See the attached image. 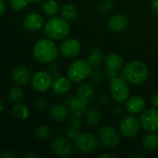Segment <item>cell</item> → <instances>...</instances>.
Returning <instances> with one entry per match:
<instances>
[{
	"label": "cell",
	"mask_w": 158,
	"mask_h": 158,
	"mask_svg": "<svg viewBox=\"0 0 158 158\" xmlns=\"http://www.w3.org/2000/svg\"><path fill=\"white\" fill-rule=\"evenodd\" d=\"M23 25L28 31H36L44 27V19L39 13H30L25 16L23 19Z\"/></svg>",
	"instance_id": "obj_16"
},
{
	"label": "cell",
	"mask_w": 158,
	"mask_h": 158,
	"mask_svg": "<svg viewBox=\"0 0 158 158\" xmlns=\"http://www.w3.org/2000/svg\"><path fill=\"white\" fill-rule=\"evenodd\" d=\"M53 131L50 126L47 125H40L34 131V135L39 140H47L52 136Z\"/></svg>",
	"instance_id": "obj_28"
},
{
	"label": "cell",
	"mask_w": 158,
	"mask_h": 158,
	"mask_svg": "<svg viewBox=\"0 0 158 158\" xmlns=\"http://www.w3.org/2000/svg\"><path fill=\"white\" fill-rule=\"evenodd\" d=\"M11 112H12L13 116L17 119H19V120L26 119L30 115V110H29L28 106L23 104H18V105L14 106Z\"/></svg>",
	"instance_id": "obj_26"
},
{
	"label": "cell",
	"mask_w": 158,
	"mask_h": 158,
	"mask_svg": "<svg viewBox=\"0 0 158 158\" xmlns=\"http://www.w3.org/2000/svg\"><path fill=\"white\" fill-rule=\"evenodd\" d=\"M124 64V59L118 54L110 53L105 57V66L107 70L119 71L122 69Z\"/></svg>",
	"instance_id": "obj_21"
},
{
	"label": "cell",
	"mask_w": 158,
	"mask_h": 158,
	"mask_svg": "<svg viewBox=\"0 0 158 158\" xmlns=\"http://www.w3.org/2000/svg\"><path fill=\"white\" fill-rule=\"evenodd\" d=\"M14 153L11 150H5L0 154V157L2 158H11L14 157Z\"/></svg>",
	"instance_id": "obj_38"
},
{
	"label": "cell",
	"mask_w": 158,
	"mask_h": 158,
	"mask_svg": "<svg viewBox=\"0 0 158 158\" xmlns=\"http://www.w3.org/2000/svg\"><path fill=\"white\" fill-rule=\"evenodd\" d=\"M40 156V155L39 154H37V153H35V152H31V153H29V154H27L26 156H25V157L26 158H36V157H39Z\"/></svg>",
	"instance_id": "obj_42"
},
{
	"label": "cell",
	"mask_w": 158,
	"mask_h": 158,
	"mask_svg": "<svg viewBox=\"0 0 158 158\" xmlns=\"http://www.w3.org/2000/svg\"><path fill=\"white\" fill-rule=\"evenodd\" d=\"M85 121L90 127H96L99 125L102 119L101 112L95 107H90L85 113Z\"/></svg>",
	"instance_id": "obj_22"
},
{
	"label": "cell",
	"mask_w": 158,
	"mask_h": 158,
	"mask_svg": "<svg viewBox=\"0 0 158 158\" xmlns=\"http://www.w3.org/2000/svg\"><path fill=\"white\" fill-rule=\"evenodd\" d=\"M44 0H29L30 3H32V4H39V3H42Z\"/></svg>",
	"instance_id": "obj_43"
},
{
	"label": "cell",
	"mask_w": 158,
	"mask_h": 158,
	"mask_svg": "<svg viewBox=\"0 0 158 158\" xmlns=\"http://www.w3.org/2000/svg\"><path fill=\"white\" fill-rule=\"evenodd\" d=\"M143 146L146 151L155 152L158 149V134L156 132H149L143 139Z\"/></svg>",
	"instance_id": "obj_23"
},
{
	"label": "cell",
	"mask_w": 158,
	"mask_h": 158,
	"mask_svg": "<svg viewBox=\"0 0 158 158\" xmlns=\"http://www.w3.org/2000/svg\"><path fill=\"white\" fill-rule=\"evenodd\" d=\"M60 13H61V17L67 21H73L76 19L78 16V10L76 6L71 4L64 5L60 10Z\"/></svg>",
	"instance_id": "obj_25"
},
{
	"label": "cell",
	"mask_w": 158,
	"mask_h": 158,
	"mask_svg": "<svg viewBox=\"0 0 158 158\" xmlns=\"http://www.w3.org/2000/svg\"><path fill=\"white\" fill-rule=\"evenodd\" d=\"M149 76V69L146 64L141 60H132L123 66L121 77L132 85L143 84Z\"/></svg>",
	"instance_id": "obj_1"
},
{
	"label": "cell",
	"mask_w": 158,
	"mask_h": 158,
	"mask_svg": "<svg viewBox=\"0 0 158 158\" xmlns=\"http://www.w3.org/2000/svg\"><path fill=\"white\" fill-rule=\"evenodd\" d=\"M129 18L124 14H117L112 16L108 22L107 26L109 30L113 32H121L129 26Z\"/></svg>",
	"instance_id": "obj_17"
},
{
	"label": "cell",
	"mask_w": 158,
	"mask_h": 158,
	"mask_svg": "<svg viewBox=\"0 0 158 158\" xmlns=\"http://www.w3.org/2000/svg\"><path fill=\"white\" fill-rule=\"evenodd\" d=\"M66 134H67V137H68L69 139H70V140H75L76 137L79 135V131L76 130V129H74V128L69 127V128L67 130Z\"/></svg>",
	"instance_id": "obj_35"
},
{
	"label": "cell",
	"mask_w": 158,
	"mask_h": 158,
	"mask_svg": "<svg viewBox=\"0 0 158 158\" xmlns=\"http://www.w3.org/2000/svg\"><path fill=\"white\" fill-rule=\"evenodd\" d=\"M150 6H151L153 13L158 16V0H151Z\"/></svg>",
	"instance_id": "obj_37"
},
{
	"label": "cell",
	"mask_w": 158,
	"mask_h": 158,
	"mask_svg": "<svg viewBox=\"0 0 158 158\" xmlns=\"http://www.w3.org/2000/svg\"><path fill=\"white\" fill-rule=\"evenodd\" d=\"M34 58L43 64L54 62L58 55L56 44L51 39H40L37 41L32 49Z\"/></svg>",
	"instance_id": "obj_2"
},
{
	"label": "cell",
	"mask_w": 158,
	"mask_h": 158,
	"mask_svg": "<svg viewBox=\"0 0 158 158\" xmlns=\"http://www.w3.org/2000/svg\"><path fill=\"white\" fill-rule=\"evenodd\" d=\"M69 31L70 27L63 18L51 17L44 24V33L51 40H64L69 34Z\"/></svg>",
	"instance_id": "obj_3"
},
{
	"label": "cell",
	"mask_w": 158,
	"mask_h": 158,
	"mask_svg": "<svg viewBox=\"0 0 158 158\" xmlns=\"http://www.w3.org/2000/svg\"><path fill=\"white\" fill-rule=\"evenodd\" d=\"M30 79H31L30 71L24 66L17 67L12 72V80L19 86H23V85L27 84L29 82Z\"/></svg>",
	"instance_id": "obj_18"
},
{
	"label": "cell",
	"mask_w": 158,
	"mask_h": 158,
	"mask_svg": "<svg viewBox=\"0 0 158 158\" xmlns=\"http://www.w3.org/2000/svg\"><path fill=\"white\" fill-rule=\"evenodd\" d=\"M145 106H146L145 99L139 95L129 98L125 104L126 111L131 115L142 114V112L145 109Z\"/></svg>",
	"instance_id": "obj_15"
},
{
	"label": "cell",
	"mask_w": 158,
	"mask_h": 158,
	"mask_svg": "<svg viewBox=\"0 0 158 158\" xmlns=\"http://www.w3.org/2000/svg\"><path fill=\"white\" fill-rule=\"evenodd\" d=\"M66 106H68L71 111V113L74 116H79L82 117L85 115L88 107L87 104H85L83 101H81L78 96H73V95H69L65 99Z\"/></svg>",
	"instance_id": "obj_14"
},
{
	"label": "cell",
	"mask_w": 158,
	"mask_h": 158,
	"mask_svg": "<svg viewBox=\"0 0 158 158\" xmlns=\"http://www.w3.org/2000/svg\"><path fill=\"white\" fill-rule=\"evenodd\" d=\"M60 53L67 58H74L78 56L81 51V43L74 38H65L59 47Z\"/></svg>",
	"instance_id": "obj_11"
},
{
	"label": "cell",
	"mask_w": 158,
	"mask_h": 158,
	"mask_svg": "<svg viewBox=\"0 0 158 158\" xmlns=\"http://www.w3.org/2000/svg\"><path fill=\"white\" fill-rule=\"evenodd\" d=\"M99 144L98 137L93 133L83 132L79 133V135L74 140V146L81 154H92L94 153Z\"/></svg>",
	"instance_id": "obj_5"
},
{
	"label": "cell",
	"mask_w": 158,
	"mask_h": 158,
	"mask_svg": "<svg viewBox=\"0 0 158 158\" xmlns=\"http://www.w3.org/2000/svg\"><path fill=\"white\" fill-rule=\"evenodd\" d=\"M34 107H35V109L38 110V111L45 110L46 107H47V102H46L44 99L40 98V99H38V100L35 101V103H34Z\"/></svg>",
	"instance_id": "obj_34"
},
{
	"label": "cell",
	"mask_w": 158,
	"mask_h": 158,
	"mask_svg": "<svg viewBox=\"0 0 158 158\" xmlns=\"http://www.w3.org/2000/svg\"><path fill=\"white\" fill-rule=\"evenodd\" d=\"M93 67L87 60L78 59L68 69V78L72 82H81L91 76Z\"/></svg>",
	"instance_id": "obj_4"
},
{
	"label": "cell",
	"mask_w": 158,
	"mask_h": 158,
	"mask_svg": "<svg viewBox=\"0 0 158 158\" xmlns=\"http://www.w3.org/2000/svg\"><path fill=\"white\" fill-rule=\"evenodd\" d=\"M99 142L107 148H114L120 143V134L112 126H103L97 134Z\"/></svg>",
	"instance_id": "obj_7"
},
{
	"label": "cell",
	"mask_w": 158,
	"mask_h": 158,
	"mask_svg": "<svg viewBox=\"0 0 158 158\" xmlns=\"http://www.w3.org/2000/svg\"><path fill=\"white\" fill-rule=\"evenodd\" d=\"M47 73L51 76V78L53 79V81L56 80V78L60 77V69H59V67L56 64L53 63V62L49 63V65L47 67Z\"/></svg>",
	"instance_id": "obj_31"
},
{
	"label": "cell",
	"mask_w": 158,
	"mask_h": 158,
	"mask_svg": "<svg viewBox=\"0 0 158 158\" xmlns=\"http://www.w3.org/2000/svg\"><path fill=\"white\" fill-rule=\"evenodd\" d=\"M69 126L71 127V128H74L78 131H80L82 126H83V120L81 118V117H79V116H74L69 119Z\"/></svg>",
	"instance_id": "obj_32"
},
{
	"label": "cell",
	"mask_w": 158,
	"mask_h": 158,
	"mask_svg": "<svg viewBox=\"0 0 158 158\" xmlns=\"http://www.w3.org/2000/svg\"><path fill=\"white\" fill-rule=\"evenodd\" d=\"M3 111H4V105H3L2 101H0V115L3 113Z\"/></svg>",
	"instance_id": "obj_44"
},
{
	"label": "cell",
	"mask_w": 158,
	"mask_h": 158,
	"mask_svg": "<svg viewBox=\"0 0 158 158\" xmlns=\"http://www.w3.org/2000/svg\"><path fill=\"white\" fill-rule=\"evenodd\" d=\"M29 0H9V5L14 10H21L29 4Z\"/></svg>",
	"instance_id": "obj_33"
},
{
	"label": "cell",
	"mask_w": 158,
	"mask_h": 158,
	"mask_svg": "<svg viewBox=\"0 0 158 158\" xmlns=\"http://www.w3.org/2000/svg\"><path fill=\"white\" fill-rule=\"evenodd\" d=\"M118 71L107 70L106 75H107V77H108V79H109L110 81H113V80H115L116 78H118Z\"/></svg>",
	"instance_id": "obj_39"
},
{
	"label": "cell",
	"mask_w": 158,
	"mask_h": 158,
	"mask_svg": "<svg viewBox=\"0 0 158 158\" xmlns=\"http://www.w3.org/2000/svg\"><path fill=\"white\" fill-rule=\"evenodd\" d=\"M52 89L56 95H62L69 92L71 89V81L66 77H58L53 81Z\"/></svg>",
	"instance_id": "obj_20"
},
{
	"label": "cell",
	"mask_w": 158,
	"mask_h": 158,
	"mask_svg": "<svg viewBox=\"0 0 158 158\" xmlns=\"http://www.w3.org/2000/svg\"><path fill=\"white\" fill-rule=\"evenodd\" d=\"M92 81L95 83H99L103 80V74L101 71H92Z\"/></svg>",
	"instance_id": "obj_36"
},
{
	"label": "cell",
	"mask_w": 158,
	"mask_h": 158,
	"mask_svg": "<svg viewBox=\"0 0 158 158\" xmlns=\"http://www.w3.org/2000/svg\"><path fill=\"white\" fill-rule=\"evenodd\" d=\"M31 86L36 92L44 93L52 88L53 79L45 71H37L31 77Z\"/></svg>",
	"instance_id": "obj_10"
},
{
	"label": "cell",
	"mask_w": 158,
	"mask_h": 158,
	"mask_svg": "<svg viewBox=\"0 0 158 158\" xmlns=\"http://www.w3.org/2000/svg\"><path fill=\"white\" fill-rule=\"evenodd\" d=\"M141 125L147 132L158 131V108L150 107L144 109L141 115Z\"/></svg>",
	"instance_id": "obj_9"
},
{
	"label": "cell",
	"mask_w": 158,
	"mask_h": 158,
	"mask_svg": "<svg viewBox=\"0 0 158 158\" xmlns=\"http://www.w3.org/2000/svg\"><path fill=\"white\" fill-rule=\"evenodd\" d=\"M103 157L109 158L110 157V156H109V155H107V154H103V155H100V156H99V158H103Z\"/></svg>",
	"instance_id": "obj_45"
},
{
	"label": "cell",
	"mask_w": 158,
	"mask_h": 158,
	"mask_svg": "<svg viewBox=\"0 0 158 158\" xmlns=\"http://www.w3.org/2000/svg\"><path fill=\"white\" fill-rule=\"evenodd\" d=\"M114 3L112 0H103L98 6V11L103 15H106L112 11Z\"/></svg>",
	"instance_id": "obj_30"
},
{
	"label": "cell",
	"mask_w": 158,
	"mask_h": 158,
	"mask_svg": "<svg viewBox=\"0 0 158 158\" xmlns=\"http://www.w3.org/2000/svg\"><path fill=\"white\" fill-rule=\"evenodd\" d=\"M50 117L56 122H63L65 121L69 115V110L68 106L62 104H56L50 108Z\"/></svg>",
	"instance_id": "obj_19"
},
{
	"label": "cell",
	"mask_w": 158,
	"mask_h": 158,
	"mask_svg": "<svg viewBox=\"0 0 158 158\" xmlns=\"http://www.w3.org/2000/svg\"><path fill=\"white\" fill-rule=\"evenodd\" d=\"M141 121L134 115L125 117L119 123V132L124 138H134L141 131Z\"/></svg>",
	"instance_id": "obj_8"
},
{
	"label": "cell",
	"mask_w": 158,
	"mask_h": 158,
	"mask_svg": "<svg viewBox=\"0 0 158 158\" xmlns=\"http://www.w3.org/2000/svg\"><path fill=\"white\" fill-rule=\"evenodd\" d=\"M8 97H9V100L11 102L19 103L24 98V93H23L22 89L19 87V85L14 86L10 89V91L8 93Z\"/></svg>",
	"instance_id": "obj_29"
},
{
	"label": "cell",
	"mask_w": 158,
	"mask_h": 158,
	"mask_svg": "<svg viewBox=\"0 0 158 158\" xmlns=\"http://www.w3.org/2000/svg\"><path fill=\"white\" fill-rule=\"evenodd\" d=\"M77 96L87 105L93 104L96 97L94 87L90 82H81L78 87Z\"/></svg>",
	"instance_id": "obj_13"
},
{
	"label": "cell",
	"mask_w": 158,
	"mask_h": 158,
	"mask_svg": "<svg viewBox=\"0 0 158 158\" xmlns=\"http://www.w3.org/2000/svg\"><path fill=\"white\" fill-rule=\"evenodd\" d=\"M152 105L154 107L158 108V93L154 94V96L152 98Z\"/></svg>",
	"instance_id": "obj_40"
},
{
	"label": "cell",
	"mask_w": 158,
	"mask_h": 158,
	"mask_svg": "<svg viewBox=\"0 0 158 158\" xmlns=\"http://www.w3.org/2000/svg\"><path fill=\"white\" fill-rule=\"evenodd\" d=\"M6 12V5L3 0H0V17Z\"/></svg>",
	"instance_id": "obj_41"
},
{
	"label": "cell",
	"mask_w": 158,
	"mask_h": 158,
	"mask_svg": "<svg viewBox=\"0 0 158 158\" xmlns=\"http://www.w3.org/2000/svg\"><path fill=\"white\" fill-rule=\"evenodd\" d=\"M44 13L49 17H54L58 12V4L56 0H44L42 5Z\"/></svg>",
	"instance_id": "obj_27"
},
{
	"label": "cell",
	"mask_w": 158,
	"mask_h": 158,
	"mask_svg": "<svg viewBox=\"0 0 158 158\" xmlns=\"http://www.w3.org/2000/svg\"><path fill=\"white\" fill-rule=\"evenodd\" d=\"M104 59V53L100 47H93L88 54V62L92 67L99 66Z\"/></svg>",
	"instance_id": "obj_24"
},
{
	"label": "cell",
	"mask_w": 158,
	"mask_h": 158,
	"mask_svg": "<svg viewBox=\"0 0 158 158\" xmlns=\"http://www.w3.org/2000/svg\"><path fill=\"white\" fill-rule=\"evenodd\" d=\"M53 152L60 157H69L73 154V146L69 139L56 137L51 143Z\"/></svg>",
	"instance_id": "obj_12"
},
{
	"label": "cell",
	"mask_w": 158,
	"mask_h": 158,
	"mask_svg": "<svg viewBox=\"0 0 158 158\" xmlns=\"http://www.w3.org/2000/svg\"><path fill=\"white\" fill-rule=\"evenodd\" d=\"M110 94L112 98L118 103H124L130 98V87L128 81L122 77H118L111 81Z\"/></svg>",
	"instance_id": "obj_6"
}]
</instances>
